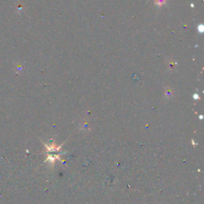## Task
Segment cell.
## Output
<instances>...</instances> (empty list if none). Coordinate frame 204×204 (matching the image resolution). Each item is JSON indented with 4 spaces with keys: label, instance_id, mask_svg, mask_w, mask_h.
<instances>
[{
    "label": "cell",
    "instance_id": "cell-1",
    "mask_svg": "<svg viewBox=\"0 0 204 204\" xmlns=\"http://www.w3.org/2000/svg\"><path fill=\"white\" fill-rule=\"evenodd\" d=\"M64 144H62L60 146H57L55 144H51L50 145H46V149H47V155H48V157L46 159V162L50 161L52 164H54V162L56 160H60V161H62V159L60 158L59 156L63 154V152H60L61 148H62V146Z\"/></svg>",
    "mask_w": 204,
    "mask_h": 204
},
{
    "label": "cell",
    "instance_id": "cell-2",
    "mask_svg": "<svg viewBox=\"0 0 204 204\" xmlns=\"http://www.w3.org/2000/svg\"><path fill=\"white\" fill-rule=\"evenodd\" d=\"M165 3V0H156V4H157L159 6H161L162 5H164Z\"/></svg>",
    "mask_w": 204,
    "mask_h": 204
}]
</instances>
